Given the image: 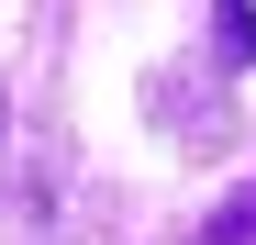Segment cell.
<instances>
[{
	"label": "cell",
	"mask_w": 256,
	"mask_h": 245,
	"mask_svg": "<svg viewBox=\"0 0 256 245\" xmlns=\"http://www.w3.org/2000/svg\"><path fill=\"white\" fill-rule=\"evenodd\" d=\"M223 56H234V67L256 56V12H245V0H223Z\"/></svg>",
	"instance_id": "cell-2"
},
{
	"label": "cell",
	"mask_w": 256,
	"mask_h": 245,
	"mask_svg": "<svg viewBox=\"0 0 256 245\" xmlns=\"http://www.w3.org/2000/svg\"><path fill=\"white\" fill-rule=\"evenodd\" d=\"M200 245H256V190H234L223 212H212V234H200Z\"/></svg>",
	"instance_id": "cell-1"
}]
</instances>
